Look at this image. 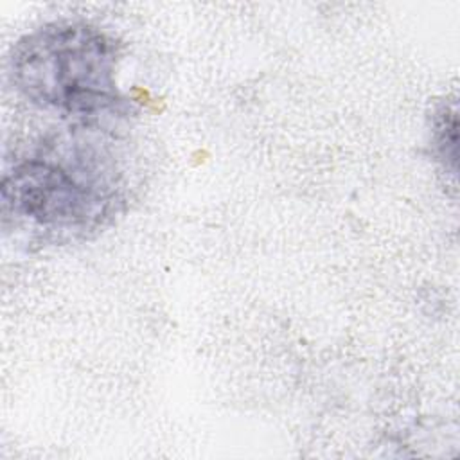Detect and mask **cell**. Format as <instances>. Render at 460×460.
Here are the masks:
<instances>
[{
	"label": "cell",
	"mask_w": 460,
	"mask_h": 460,
	"mask_svg": "<svg viewBox=\"0 0 460 460\" xmlns=\"http://www.w3.org/2000/svg\"><path fill=\"white\" fill-rule=\"evenodd\" d=\"M9 72L23 99L65 117L92 124L131 110L115 79V43L86 22H49L23 34Z\"/></svg>",
	"instance_id": "1"
},
{
	"label": "cell",
	"mask_w": 460,
	"mask_h": 460,
	"mask_svg": "<svg viewBox=\"0 0 460 460\" xmlns=\"http://www.w3.org/2000/svg\"><path fill=\"white\" fill-rule=\"evenodd\" d=\"M4 210L47 230H93L117 205V190L90 160L23 156L2 176Z\"/></svg>",
	"instance_id": "2"
},
{
	"label": "cell",
	"mask_w": 460,
	"mask_h": 460,
	"mask_svg": "<svg viewBox=\"0 0 460 460\" xmlns=\"http://www.w3.org/2000/svg\"><path fill=\"white\" fill-rule=\"evenodd\" d=\"M431 146L437 160L449 172H456V151H458V122L456 106L442 104L437 108L431 124Z\"/></svg>",
	"instance_id": "3"
}]
</instances>
